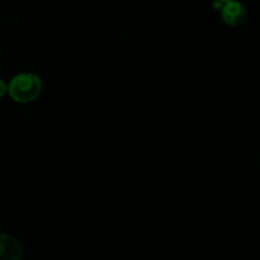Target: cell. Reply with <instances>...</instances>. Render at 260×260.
Here are the masks:
<instances>
[{
    "mask_svg": "<svg viewBox=\"0 0 260 260\" xmlns=\"http://www.w3.org/2000/svg\"><path fill=\"white\" fill-rule=\"evenodd\" d=\"M7 91H8V85L2 80V79H0V98H3V96L5 95Z\"/></svg>",
    "mask_w": 260,
    "mask_h": 260,
    "instance_id": "4",
    "label": "cell"
},
{
    "mask_svg": "<svg viewBox=\"0 0 260 260\" xmlns=\"http://www.w3.org/2000/svg\"><path fill=\"white\" fill-rule=\"evenodd\" d=\"M221 17L223 22L228 23L229 25H240L246 18V8L244 7L243 3L238 0H231V2L223 3L221 7Z\"/></svg>",
    "mask_w": 260,
    "mask_h": 260,
    "instance_id": "2",
    "label": "cell"
},
{
    "mask_svg": "<svg viewBox=\"0 0 260 260\" xmlns=\"http://www.w3.org/2000/svg\"><path fill=\"white\" fill-rule=\"evenodd\" d=\"M22 244L12 235L0 234V260H22Z\"/></svg>",
    "mask_w": 260,
    "mask_h": 260,
    "instance_id": "3",
    "label": "cell"
},
{
    "mask_svg": "<svg viewBox=\"0 0 260 260\" xmlns=\"http://www.w3.org/2000/svg\"><path fill=\"white\" fill-rule=\"evenodd\" d=\"M217 2H221V3H228V2H231V0H217Z\"/></svg>",
    "mask_w": 260,
    "mask_h": 260,
    "instance_id": "5",
    "label": "cell"
},
{
    "mask_svg": "<svg viewBox=\"0 0 260 260\" xmlns=\"http://www.w3.org/2000/svg\"><path fill=\"white\" fill-rule=\"evenodd\" d=\"M10 98L17 103H30L40 96L42 81L33 73H22L15 75L8 85Z\"/></svg>",
    "mask_w": 260,
    "mask_h": 260,
    "instance_id": "1",
    "label": "cell"
}]
</instances>
